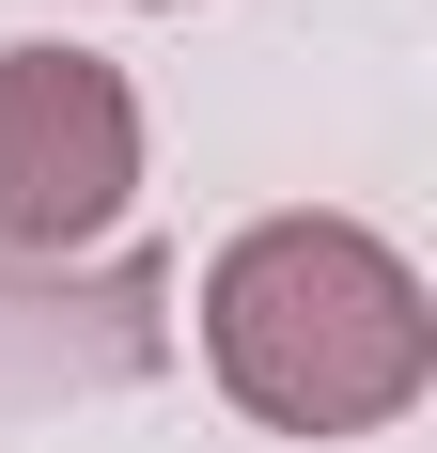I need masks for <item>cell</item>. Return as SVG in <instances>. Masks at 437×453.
Here are the masks:
<instances>
[{
  "label": "cell",
  "instance_id": "cell-1",
  "mask_svg": "<svg viewBox=\"0 0 437 453\" xmlns=\"http://www.w3.org/2000/svg\"><path fill=\"white\" fill-rule=\"evenodd\" d=\"M203 360L265 438H375L422 407L437 313L422 266L359 219H250L203 266Z\"/></svg>",
  "mask_w": 437,
  "mask_h": 453
},
{
  "label": "cell",
  "instance_id": "cell-2",
  "mask_svg": "<svg viewBox=\"0 0 437 453\" xmlns=\"http://www.w3.org/2000/svg\"><path fill=\"white\" fill-rule=\"evenodd\" d=\"M141 188V94L94 63V47H0V250H94V234L126 219Z\"/></svg>",
  "mask_w": 437,
  "mask_h": 453
}]
</instances>
